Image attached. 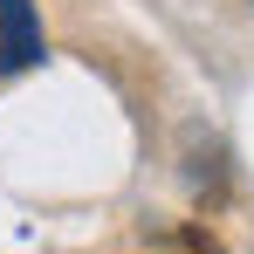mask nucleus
Returning a JSON list of instances; mask_svg holds the SVG:
<instances>
[{"label": "nucleus", "mask_w": 254, "mask_h": 254, "mask_svg": "<svg viewBox=\"0 0 254 254\" xmlns=\"http://www.w3.org/2000/svg\"><path fill=\"white\" fill-rule=\"evenodd\" d=\"M42 62V21L28 0H0V76Z\"/></svg>", "instance_id": "obj_1"}]
</instances>
